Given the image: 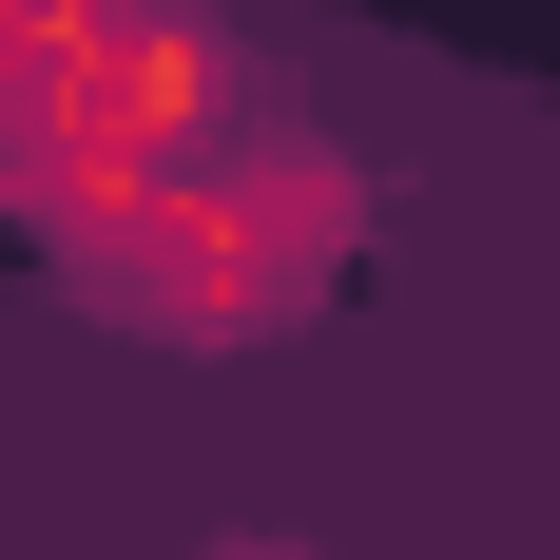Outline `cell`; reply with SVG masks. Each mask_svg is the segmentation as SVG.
I'll return each mask as SVG.
<instances>
[{"instance_id": "cell-1", "label": "cell", "mask_w": 560, "mask_h": 560, "mask_svg": "<svg viewBox=\"0 0 560 560\" xmlns=\"http://www.w3.org/2000/svg\"><path fill=\"white\" fill-rule=\"evenodd\" d=\"M232 560H290V541H232Z\"/></svg>"}]
</instances>
